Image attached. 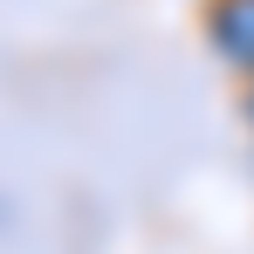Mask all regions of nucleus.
Masks as SVG:
<instances>
[{
  "mask_svg": "<svg viewBox=\"0 0 254 254\" xmlns=\"http://www.w3.org/2000/svg\"><path fill=\"white\" fill-rule=\"evenodd\" d=\"M248 117H254V89H248Z\"/></svg>",
  "mask_w": 254,
  "mask_h": 254,
  "instance_id": "f03ea898",
  "label": "nucleus"
},
{
  "mask_svg": "<svg viewBox=\"0 0 254 254\" xmlns=\"http://www.w3.org/2000/svg\"><path fill=\"white\" fill-rule=\"evenodd\" d=\"M206 35H213V48H220V62H234V69L254 76V0H213Z\"/></svg>",
  "mask_w": 254,
  "mask_h": 254,
  "instance_id": "f257e3e1",
  "label": "nucleus"
}]
</instances>
